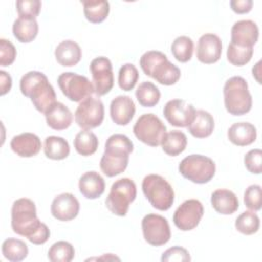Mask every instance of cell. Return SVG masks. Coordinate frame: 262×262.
<instances>
[{
  "label": "cell",
  "mask_w": 262,
  "mask_h": 262,
  "mask_svg": "<svg viewBox=\"0 0 262 262\" xmlns=\"http://www.w3.org/2000/svg\"><path fill=\"white\" fill-rule=\"evenodd\" d=\"M11 228L18 235L27 237L32 244L43 245L50 236L47 225L37 217L35 203L28 198H20L11 207Z\"/></svg>",
  "instance_id": "obj_1"
},
{
  "label": "cell",
  "mask_w": 262,
  "mask_h": 262,
  "mask_svg": "<svg viewBox=\"0 0 262 262\" xmlns=\"http://www.w3.org/2000/svg\"><path fill=\"white\" fill-rule=\"evenodd\" d=\"M133 151L131 139L121 133L111 135L105 142L104 152L100 159V169L107 177H115L124 172Z\"/></svg>",
  "instance_id": "obj_2"
},
{
  "label": "cell",
  "mask_w": 262,
  "mask_h": 262,
  "mask_svg": "<svg viewBox=\"0 0 262 262\" xmlns=\"http://www.w3.org/2000/svg\"><path fill=\"white\" fill-rule=\"evenodd\" d=\"M19 89L23 95L31 99L35 108L40 113L45 114L56 102L54 88L42 72L31 71L25 74L19 81Z\"/></svg>",
  "instance_id": "obj_3"
},
{
  "label": "cell",
  "mask_w": 262,
  "mask_h": 262,
  "mask_svg": "<svg viewBox=\"0 0 262 262\" xmlns=\"http://www.w3.org/2000/svg\"><path fill=\"white\" fill-rule=\"evenodd\" d=\"M142 72L162 85H174L180 79L181 72L178 67L168 60L167 55L158 50L143 53L139 59Z\"/></svg>",
  "instance_id": "obj_4"
},
{
  "label": "cell",
  "mask_w": 262,
  "mask_h": 262,
  "mask_svg": "<svg viewBox=\"0 0 262 262\" xmlns=\"http://www.w3.org/2000/svg\"><path fill=\"white\" fill-rule=\"evenodd\" d=\"M224 105L232 116H243L252 108V95L247 81L241 76L229 78L223 87Z\"/></svg>",
  "instance_id": "obj_5"
},
{
  "label": "cell",
  "mask_w": 262,
  "mask_h": 262,
  "mask_svg": "<svg viewBox=\"0 0 262 262\" xmlns=\"http://www.w3.org/2000/svg\"><path fill=\"white\" fill-rule=\"evenodd\" d=\"M142 191L149 204L160 211H167L174 203V190L161 175L148 174L142 180Z\"/></svg>",
  "instance_id": "obj_6"
},
{
  "label": "cell",
  "mask_w": 262,
  "mask_h": 262,
  "mask_svg": "<svg viewBox=\"0 0 262 262\" xmlns=\"http://www.w3.org/2000/svg\"><path fill=\"white\" fill-rule=\"evenodd\" d=\"M178 170L185 179L196 184H205L214 177L216 165L209 157L189 155L180 162Z\"/></svg>",
  "instance_id": "obj_7"
},
{
  "label": "cell",
  "mask_w": 262,
  "mask_h": 262,
  "mask_svg": "<svg viewBox=\"0 0 262 262\" xmlns=\"http://www.w3.org/2000/svg\"><path fill=\"white\" fill-rule=\"evenodd\" d=\"M136 185L130 178H121L112 184L105 199L106 208L117 216H126L130 204L136 198Z\"/></svg>",
  "instance_id": "obj_8"
},
{
  "label": "cell",
  "mask_w": 262,
  "mask_h": 262,
  "mask_svg": "<svg viewBox=\"0 0 262 262\" xmlns=\"http://www.w3.org/2000/svg\"><path fill=\"white\" fill-rule=\"evenodd\" d=\"M166 131L167 128L162 120L151 113L141 115L133 126V133L136 138L154 147L161 145Z\"/></svg>",
  "instance_id": "obj_9"
},
{
  "label": "cell",
  "mask_w": 262,
  "mask_h": 262,
  "mask_svg": "<svg viewBox=\"0 0 262 262\" xmlns=\"http://www.w3.org/2000/svg\"><path fill=\"white\" fill-rule=\"evenodd\" d=\"M57 84L62 94L74 102H81L95 92L93 83L87 77L73 72L60 74Z\"/></svg>",
  "instance_id": "obj_10"
},
{
  "label": "cell",
  "mask_w": 262,
  "mask_h": 262,
  "mask_svg": "<svg viewBox=\"0 0 262 262\" xmlns=\"http://www.w3.org/2000/svg\"><path fill=\"white\" fill-rule=\"evenodd\" d=\"M104 119L102 101L93 96L82 100L75 112V122L83 130H91L101 125Z\"/></svg>",
  "instance_id": "obj_11"
},
{
  "label": "cell",
  "mask_w": 262,
  "mask_h": 262,
  "mask_svg": "<svg viewBox=\"0 0 262 262\" xmlns=\"http://www.w3.org/2000/svg\"><path fill=\"white\" fill-rule=\"evenodd\" d=\"M141 228L145 242L151 246H163L171 237L168 220L159 214L145 215L141 221Z\"/></svg>",
  "instance_id": "obj_12"
},
{
  "label": "cell",
  "mask_w": 262,
  "mask_h": 262,
  "mask_svg": "<svg viewBox=\"0 0 262 262\" xmlns=\"http://www.w3.org/2000/svg\"><path fill=\"white\" fill-rule=\"evenodd\" d=\"M204 215V207L199 200L189 199L184 201L174 212L173 222L182 231L195 228Z\"/></svg>",
  "instance_id": "obj_13"
},
{
  "label": "cell",
  "mask_w": 262,
  "mask_h": 262,
  "mask_svg": "<svg viewBox=\"0 0 262 262\" xmlns=\"http://www.w3.org/2000/svg\"><path fill=\"white\" fill-rule=\"evenodd\" d=\"M89 70L92 75L95 93L98 96L107 94L114 86V74L111 60L104 56L96 57L90 62Z\"/></svg>",
  "instance_id": "obj_14"
},
{
  "label": "cell",
  "mask_w": 262,
  "mask_h": 262,
  "mask_svg": "<svg viewBox=\"0 0 262 262\" xmlns=\"http://www.w3.org/2000/svg\"><path fill=\"white\" fill-rule=\"evenodd\" d=\"M196 110L183 99L169 100L163 110L167 122L175 127H187L193 120Z\"/></svg>",
  "instance_id": "obj_15"
},
{
  "label": "cell",
  "mask_w": 262,
  "mask_h": 262,
  "mask_svg": "<svg viewBox=\"0 0 262 262\" xmlns=\"http://www.w3.org/2000/svg\"><path fill=\"white\" fill-rule=\"evenodd\" d=\"M222 53V42L220 38L212 33L204 34L200 37L196 46V58L199 61L211 64L217 62Z\"/></svg>",
  "instance_id": "obj_16"
},
{
  "label": "cell",
  "mask_w": 262,
  "mask_h": 262,
  "mask_svg": "<svg viewBox=\"0 0 262 262\" xmlns=\"http://www.w3.org/2000/svg\"><path fill=\"white\" fill-rule=\"evenodd\" d=\"M50 211L55 219L59 221H70L79 214L80 204L74 194L63 192L53 199Z\"/></svg>",
  "instance_id": "obj_17"
},
{
  "label": "cell",
  "mask_w": 262,
  "mask_h": 262,
  "mask_svg": "<svg viewBox=\"0 0 262 262\" xmlns=\"http://www.w3.org/2000/svg\"><path fill=\"white\" fill-rule=\"evenodd\" d=\"M230 33V43L242 47H253L259 38L258 26L251 19H242L235 21Z\"/></svg>",
  "instance_id": "obj_18"
},
{
  "label": "cell",
  "mask_w": 262,
  "mask_h": 262,
  "mask_svg": "<svg viewBox=\"0 0 262 262\" xmlns=\"http://www.w3.org/2000/svg\"><path fill=\"white\" fill-rule=\"evenodd\" d=\"M135 103L128 95L115 97L110 105V115L113 122L120 126L128 125L135 115Z\"/></svg>",
  "instance_id": "obj_19"
},
{
  "label": "cell",
  "mask_w": 262,
  "mask_h": 262,
  "mask_svg": "<svg viewBox=\"0 0 262 262\" xmlns=\"http://www.w3.org/2000/svg\"><path fill=\"white\" fill-rule=\"evenodd\" d=\"M10 147L13 152L21 158H31L39 154L42 147L39 136L31 132L20 133L12 137Z\"/></svg>",
  "instance_id": "obj_20"
},
{
  "label": "cell",
  "mask_w": 262,
  "mask_h": 262,
  "mask_svg": "<svg viewBox=\"0 0 262 262\" xmlns=\"http://www.w3.org/2000/svg\"><path fill=\"white\" fill-rule=\"evenodd\" d=\"M44 115L47 125L53 130H66L73 122V115L70 108L58 101L53 103Z\"/></svg>",
  "instance_id": "obj_21"
},
{
  "label": "cell",
  "mask_w": 262,
  "mask_h": 262,
  "mask_svg": "<svg viewBox=\"0 0 262 262\" xmlns=\"http://www.w3.org/2000/svg\"><path fill=\"white\" fill-rule=\"evenodd\" d=\"M104 180L101 175L95 171H88L79 179V190L86 199H97L104 192Z\"/></svg>",
  "instance_id": "obj_22"
},
{
  "label": "cell",
  "mask_w": 262,
  "mask_h": 262,
  "mask_svg": "<svg viewBox=\"0 0 262 262\" xmlns=\"http://www.w3.org/2000/svg\"><path fill=\"white\" fill-rule=\"evenodd\" d=\"M211 204L214 210L222 215L233 214L239 206L235 193L225 188L216 189L211 194Z\"/></svg>",
  "instance_id": "obj_23"
},
{
  "label": "cell",
  "mask_w": 262,
  "mask_h": 262,
  "mask_svg": "<svg viewBox=\"0 0 262 262\" xmlns=\"http://www.w3.org/2000/svg\"><path fill=\"white\" fill-rule=\"evenodd\" d=\"M227 137L231 143L237 146H247L252 144L257 137L256 127L248 122H238L232 124L228 131Z\"/></svg>",
  "instance_id": "obj_24"
},
{
  "label": "cell",
  "mask_w": 262,
  "mask_h": 262,
  "mask_svg": "<svg viewBox=\"0 0 262 262\" xmlns=\"http://www.w3.org/2000/svg\"><path fill=\"white\" fill-rule=\"evenodd\" d=\"M57 62L62 67H74L82 57V49L79 44L73 40L61 41L54 51Z\"/></svg>",
  "instance_id": "obj_25"
},
{
  "label": "cell",
  "mask_w": 262,
  "mask_h": 262,
  "mask_svg": "<svg viewBox=\"0 0 262 262\" xmlns=\"http://www.w3.org/2000/svg\"><path fill=\"white\" fill-rule=\"evenodd\" d=\"M215 123L213 116L204 110L195 112L192 122L187 126L189 133L195 138H206L214 131Z\"/></svg>",
  "instance_id": "obj_26"
},
{
  "label": "cell",
  "mask_w": 262,
  "mask_h": 262,
  "mask_svg": "<svg viewBox=\"0 0 262 262\" xmlns=\"http://www.w3.org/2000/svg\"><path fill=\"white\" fill-rule=\"evenodd\" d=\"M39 26L36 18L21 17L16 18L12 25V33L20 43H30L38 35Z\"/></svg>",
  "instance_id": "obj_27"
},
{
  "label": "cell",
  "mask_w": 262,
  "mask_h": 262,
  "mask_svg": "<svg viewBox=\"0 0 262 262\" xmlns=\"http://www.w3.org/2000/svg\"><path fill=\"white\" fill-rule=\"evenodd\" d=\"M165 154L171 157H176L184 151L187 145L186 135L179 130H172L164 136L161 142Z\"/></svg>",
  "instance_id": "obj_28"
},
{
  "label": "cell",
  "mask_w": 262,
  "mask_h": 262,
  "mask_svg": "<svg viewBox=\"0 0 262 262\" xmlns=\"http://www.w3.org/2000/svg\"><path fill=\"white\" fill-rule=\"evenodd\" d=\"M44 154L45 156L54 161L66 159L70 155L69 142L60 136H48L44 140Z\"/></svg>",
  "instance_id": "obj_29"
},
{
  "label": "cell",
  "mask_w": 262,
  "mask_h": 262,
  "mask_svg": "<svg viewBox=\"0 0 262 262\" xmlns=\"http://www.w3.org/2000/svg\"><path fill=\"white\" fill-rule=\"evenodd\" d=\"M74 147L76 151L83 157L91 156L98 147L97 136L90 130H81L75 136Z\"/></svg>",
  "instance_id": "obj_30"
},
{
  "label": "cell",
  "mask_w": 262,
  "mask_h": 262,
  "mask_svg": "<svg viewBox=\"0 0 262 262\" xmlns=\"http://www.w3.org/2000/svg\"><path fill=\"white\" fill-rule=\"evenodd\" d=\"M2 254L10 262H19L27 258L29 249L27 244L18 238H6L2 243Z\"/></svg>",
  "instance_id": "obj_31"
},
{
  "label": "cell",
  "mask_w": 262,
  "mask_h": 262,
  "mask_svg": "<svg viewBox=\"0 0 262 262\" xmlns=\"http://www.w3.org/2000/svg\"><path fill=\"white\" fill-rule=\"evenodd\" d=\"M84 15L92 24L103 21L110 13V3L104 0L82 1Z\"/></svg>",
  "instance_id": "obj_32"
},
{
  "label": "cell",
  "mask_w": 262,
  "mask_h": 262,
  "mask_svg": "<svg viewBox=\"0 0 262 262\" xmlns=\"http://www.w3.org/2000/svg\"><path fill=\"white\" fill-rule=\"evenodd\" d=\"M135 96L140 105L144 107H152L159 103L161 92L154 83L145 81L139 84L135 91Z\"/></svg>",
  "instance_id": "obj_33"
},
{
  "label": "cell",
  "mask_w": 262,
  "mask_h": 262,
  "mask_svg": "<svg viewBox=\"0 0 262 262\" xmlns=\"http://www.w3.org/2000/svg\"><path fill=\"white\" fill-rule=\"evenodd\" d=\"M171 52L176 60L187 62L192 57L193 41L187 36H179L172 42Z\"/></svg>",
  "instance_id": "obj_34"
},
{
  "label": "cell",
  "mask_w": 262,
  "mask_h": 262,
  "mask_svg": "<svg viewBox=\"0 0 262 262\" xmlns=\"http://www.w3.org/2000/svg\"><path fill=\"white\" fill-rule=\"evenodd\" d=\"M47 257L51 262H70L75 257V249L71 243L58 241L49 248Z\"/></svg>",
  "instance_id": "obj_35"
},
{
  "label": "cell",
  "mask_w": 262,
  "mask_h": 262,
  "mask_svg": "<svg viewBox=\"0 0 262 262\" xmlns=\"http://www.w3.org/2000/svg\"><path fill=\"white\" fill-rule=\"evenodd\" d=\"M235 228L243 234L256 233L260 227V219L255 211H245L235 220Z\"/></svg>",
  "instance_id": "obj_36"
},
{
  "label": "cell",
  "mask_w": 262,
  "mask_h": 262,
  "mask_svg": "<svg viewBox=\"0 0 262 262\" xmlns=\"http://www.w3.org/2000/svg\"><path fill=\"white\" fill-rule=\"evenodd\" d=\"M139 78V73L136 67L132 63H125L119 70L118 84L124 91L132 90Z\"/></svg>",
  "instance_id": "obj_37"
},
{
  "label": "cell",
  "mask_w": 262,
  "mask_h": 262,
  "mask_svg": "<svg viewBox=\"0 0 262 262\" xmlns=\"http://www.w3.org/2000/svg\"><path fill=\"white\" fill-rule=\"evenodd\" d=\"M253 53H254L253 47H242V46H237L232 43H229L227 47L226 56H227V60L231 64L236 67H242L247 64L251 60Z\"/></svg>",
  "instance_id": "obj_38"
},
{
  "label": "cell",
  "mask_w": 262,
  "mask_h": 262,
  "mask_svg": "<svg viewBox=\"0 0 262 262\" xmlns=\"http://www.w3.org/2000/svg\"><path fill=\"white\" fill-rule=\"evenodd\" d=\"M15 5L19 16L36 18L40 13L42 3L39 0H19Z\"/></svg>",
  "instance_id": "obj_39"
},
{
  "label": "cell",
  "mask_w": 262,
  "mask_h": 262,
  "mask_svg": "<svg viewBox=\"0 0 262 262\" xmlns=\"http://www.w3.org/2000/svg\"><path fill=\"white\" fill-rule=\"evenodd\" d=\"M244 203L252 211H259L261 209V186L258 184L250 185L244 193Z\"/></svg>",
  "instance_id": "obj_40"
},
{
  "label": "cell",
  "mask_w": 262,
  "mask_h": 262,
  "mask_svg": "<svg viewBox=\"0 0 262 262\" xmlns=\"http://www.w3.org/2000/svg\"><path fill=\"white\" fill-rule=\"evenodd\" d=\"M244 163L249 172L260 174L262 172V150L260 148L249 150L245 155Z\"/></svg>",
  "instance_id": "obj_41"
},
{
  "label": "cell",
  "mask_w": 262,
  "mask_h": 262,
  "mask_svg": "<svg viewBox=\"0 0 262 262\" xmlns=\"http://www.w3.org/2000/svg\"><path fill=\"white\" fill-rule=\"evenodd\" d=\"M16 57V49L14 45L4 38L0 39V66L8 67L13 63Z\"/></svg>",
  "instance_id": "obj_42"
},
{
  "label": "cell",
  "mask_w": 262,
  "mask_h": 262,
  "mask_svg": "<svg viewBox=\"0 0 262 262\" xmlns=\"http://www.w3.org/2000/svg\"><path fill=\"white\" fill-rule=\"evenodd\" d=\"M161 261H163V262H171V261L186 262V261H190V256L186 249L179 247V246H175V247L169 248L168 250H166L163 253V255L161 257Z\"/></svg>",
  "instance_id": "obj_43"
},
{
  "label": "cell",
  "mask_w": 262,
  "mask_h": 262,
  "mask_svg": "<svg viewBox=\"0 0 262 262\" xmlns=\"http://www.w3.org/2000/svg\"><path fill=\"white\" fill-rule=\"evenodd\" d=\"M230 7L231 9L238 14L248 13L251 11L253 7V1L252 0H232L230 1Z\"/></svg>",
  "instance_id": "obj_44"
},
{
  "label": "cell",
  "mask_w": 262,
  "mask_h": 262,
  "mask_svg": "<svg viewBox=\"0 0 262 262\" xmlns=\"http://www.w3.org/2000/svg\"><path fill=\"white\" fill-rule=\"evenodd\" d=\"M12 86V80L8 73L5 71H0V93L1 95H5L10 91Z\"/></svg>",
  "instance_id": "obj_45"
}]
</instances>
